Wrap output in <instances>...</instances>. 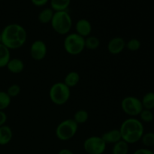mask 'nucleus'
Segmentation results:
<instances>
[{
	"instance_id": "obj_22",
	"label": "nucleus",
	"mask_w": 154,
	"mask_h": 154,
	"mask_svg": "<svg viewBox=\"0 0 154 154\" xmlns=\"http://www.w3.org/2000/svg\"><path fill=\"white\" fill-rule=\"evenodd\" d=\"M89 119V114L86 110L81 109L78 110L74 114L73 120H75V123L79 124H84Z\"/></svg>"
},
{
	"instance_id": "obj_29",
	"label": "nucleus",
	"mask_w": 154,
	"mask_h": 154,
	"mask_svg": "<svg viewBox=\"0 0 154 154\" xmlns=\"http://www.w3.org/2000/svg\"><path fill=\"white\" fill-rule=\"evenodd\" d=\"M50 0H31V2L37 7H42L47 5Z\"/></svg>"
},
{
	"instance_id": "obj_20",
	"label": "nucleus",
	"mask_w": 154,
	"mask_h": 154,
	"mask_svg": "<svg viewBox=\"0 0 154 154\" xmlns=\"http://www.w3.org/2000/svg\"><path fill=\"white\" fill-rule=\"evenodd\" d=\"M129 153V144L126 141H118L113 145L112 154H128Z\"/></svg>"
},
{
	"instance_id": "obj_12",
	"label": "nucleus",
	"mask_w": 154,
	"mask_h": 154,
	"mask_svg": "<svg viewBox=\"0 0 154 154\" xmlns=\"http://www.w3.org/2000/svg\"><path fill=\"white\" fill-rule=\"evenodd\" d=\"M101 137L103 139V141L106 143V144H114L122 140L120 130L117 129H114L108 131V132H105Z\"/></svg>"
},
{
	"instance_id": "obj_16",
	"label": "nucleus",
	"mask_w": 154,
	"mask_h": 154,
	"mask_svg": "<svg viewBox=\"0 0 154 154\" xmlns=\"http://www.w3.org/2000/svg\"><path fill=\"white\" fill-rule=\"evenodd\" d=\"M80 81V75L79 74L75 71H72V72H69L67 75H66L64 79V84L67 86L69 88L72 87H75L78 84Z\"/></svg>"
},
{
	"instance_id": "obj_26",
	"label": "nucleus",
	"mask_w": 154,
	"mask_h": 154,
	"mask_svg": "<svg viewBox=\"0 0 154 154\" xmlns=\"http://www.w3.org/2000/svg\"><path fill=\"white\" fill-rule=\"evenodd\" d=\"M141 43L137 38H132L126 42V48L130 51H137L141 48Z\"/></svg>"
},
{
	"instance_id": "obj_9",
	"label": "nucleus",
	"mask_w": 154,
	"mask_h": 154,
	"mask_svg": "<svg viewBox=\"0 0 154 154\" xmlns=\"http://www.w3.org/2000/svg\"><path fill=\"white\" fill-rule=\"evenodd\" d=\"M29 54L32 58L35 61H42L48 54V47L42 40H35L32 43L29 48Z\"/></svg>"
},
{
	"instance_id": "obj_14",
	"label": "nucleus",
	"mask_w": 154,
	"mask_h": 154,
	"mask_svg": "<svg viewBox=\"0 0 154 154\" xmlns=\"http://www.w3.org/2000/svg\"><path fill=\"white\" fill-rule=\"evenodd\" d=\"M13 138V132L11 128L8 125L0 126V145L5 146L8 144Z\"/></svg>"
},
{
	"instance_id": "obj_5",
	"label": "nucleus",
	"mask_w": 154,
	"mask_h": 154,
	"mask_svg": "<svg viewBox=\"0 0 154 154\" xmlns=\"http://www.w3.org/2000/svg\"><path fill=\"white\" fill-rule=\"evenodd\" d=\"M63 47L69 55H79L85 49V38L76 32L69 33L65 37Z\"/></svg>"
},
{
	"instance_id": "obj_32",
	"label": "nucleus",
	"mask_w": 154,
	"mask_h": 154,
	"mask_svg": "<svg viewBox=\"0 0 154 154\" xmlns=\"http://www.w3.org/2000/svg\"><path fill=\"white\" fill-rule=\"evenodd\" d=\"M2 43V38H1V33H0V44Z\"/></svg>"
},
{
	"instance_id": "obj_13",
	"label": "nucleus",
	"mask_w": 154,
	"mask_h": 154,
	"mask_svg": "<svg viewBox=\"0 0 154 154\" xmlns=\"http://www.w3.org/2000/svg\"><path fill=\"white\" fill-rule=\"evenodd\" d=\"M25 65L23 61L19 58H13L9 60L6 68L12 74H20L23 71Z\"/></svg>"
},
{
	"instance_id": "obj_10",
	"label": "nucleus",
	"mask_w": 154,
	"mask_h": 154,
	"mask_svg": "<svg viewBox=\"0 0 154 154\" xmlns=\"http://www.w3.org/2000/svg\"><path fill=\"white\" fill-rule=\"evenodd\" d=\"M126 48V42L121 37H114L108 42L107 48L108 52L112 55H118Z\"/></svg>"
},
{
	"instance_id": "obj_15",
	"label": "nucleus",
	"mask_w": 154,
	"mask_h": 154,
	"mask_svg": "<svg viewBox=\"0 0 154 154\" xmlns=\"http://www.w3.org/2000/svg\"><path fill=\"white\" fill-rule=\"evenodd\" d=\"M51 8L56 11H67L71 4V0H50Z\"/></svg>"
},
{
	"instance_id": "obj_11",
	"label": "nucleus",
	"mask_w": 154,
	"mask_h": 154,
	"mask_svg": "<svg viewBox=\"0 0 154 154\" xmlns=\"http://www.w3.org/2000/svg\"><path fill=\"white\" fill-rule=\"evenodd\" d=\"M92 27L91 23L90 21L87 19H80L78 20V22L75 24V31L77 34L81 35L83 38H87L90 35L92 32Z\"/></svg>"
},
{
	"instance_id": "obj_27",
	"label": "nucleus",
	"mask_w": 154,
	"mask_h": 154,
	"mask_svg": "<svg viewBox=\"0 0 154 154\" xmlns=\"http://www.w3.org/2000/svg\"><path fill=\"white\" fill-rule=\"evenodd\" d=\"M21 92V88L18 84H11V86H9L8 88L6 93H8L9 96L11 98H14L17 97V96H19V94Z\"/></svg>"
},
{
	"instance_id": "obj_21",
	"label": "nucleus",
	"mask_w": 154,
	"mask_h": 154,
	"mask_svg": "<svg viewBox=\"0 0 154 154\" xmlns=\"http://www.w3.org/2000/svg\"><path fill=\"white\" fill-rule=\"evenodd\" d=\"M100 46V40L96 36L90 35L85 38V48L94 51Z\"/></svg>"
},
{
	"instance_id": "obj_18",
	"label": "nucleus",
	"mask_w": 154,
	"mask_h": 154,
	"mask_svg": "<svg viewBox=\"0 0 154 154\" xmlns=\"http://www.w3.org/2000/svg\"><path fill=\"white\" fill-rule=\"evenodd\" d=\"M10 60V50L1 43L0 44V69L6 67Z\"/></svg>"
},
{
	"instance_id": "obj_31",
	"label": "nucleus",
	"mask_w": 154,
	"mask_h": 154,
	"mask_svg": "<svg viewBox=\"0 0 154 154\" xmlns=\"http://www.w3.org/2000/svg\"><path fill=\"white\" fill-rule=\"evenodd\" d=\"M58 154H74L73 152L71 150L67 148H64V149H62L59 151Z\"/></svg>"
},
{
	"instance_id": "obj_1",
	"label": "nucleus",
	"mask_w": 154,
	"mask_h": 154,
	"mask_svg": "<svg viewBox=\"0 0 154 154\" xmlns=\"http://www.w3.org/2000/svg\"><path fill=\"white\" fill-rule=\"evenodd\" d=\"M2 44L9 50L22 48L27 40V32L23 26L18 23H10L1 32Z\"/></svg>"
},
{
	"instance_id": "obj_6",
	"label": "nucleus",
	"mask_w": 154,
	"mask_h": 154,
	"mask_svg": "<svg viewBox=\"0 0 154 154\" xmlns=\"http://www.w3.org/2000/svg\"><path fill=\"white\" fill-rule=\"evenodd\" d=\"M78 130V124L73 119H66L57 125L55 135L59 140L63 141L72 139Z\"/></svg>"
},
{
	"instance_id": "obj_3",
	"label": "nucleus",
	"mask_w": 154,
	"mask_h": 154,
	"mask_svg": "<svg viewBox=\"0 0 154 154\" xmlns=\"http://www.w3.org/2000/svg\"><path fill=\"white\" fill-rule=\"evenodd\" d=\"M51 25L54 31L57 34L66 35L72 27V17L67 11L54 12Z\"/></svg>"
},
{
	"instance_id": "obj_7",
	"label": "nucleus",
	"mask_w": 154,
	"mask_h": 154,
	"mask_svg": "<svg viewBox=\"0 0 154 154\" xmlns=\"http://www.w3.org/2000/svg\"><path fill=\"white\" fill-rule=\"evenodd\" d=\"M120 105L123 112L130 117L139 116L140 113L144 109L141 101L138 98L132 96H128L123 98Z\"/></svg>"
},
{
	"instance_id": "obj_19",
	"label": "nucleus",
	"mask_w": 154,
	"mask_h": 154,
	"mask_svg": "<svg viewBox=\"0 0 154 154\" xmlns=\"http://www.w3.org/2000/svg\"><path fill=\"white\" fill-rule=\"evenodd\" d=\"M141 104L144 109L152 110L154 109V93L148 92L143 96L141 99Z\"/></svg>"
},
{
	"instance_id": "obj_17",
	"label": "nucleus",
	"mask_w": 154,
	"mask_h": 154,
	"mask_svg": "<svg viewBox=\"0 0 154 154\" xmlns=\"http://www.w3.org/2000/svg\"><path fill=\"white\" fill-rule=\"evenodd\" d=\"M54 14V11L51 8H47L41 11L40 13L38 14V19L39 22L42 24L51 23Z\"/></svg>"
},
{
	"instance_id": "obj_8",
	"label": "nucleus",
	"mask_w": 154,
	"mask_h": 154,
	"mask_svg": "<svg viewBox=\"0 0 154 154\" xmlns=\"http://www.w3.org/2000/svg\"><path fill=\"white\" fill-rule=\"evenodd\" d=\"M107 144L101 136L93 135L87 138L84 142V149L87 154H103Z\"/></svg>"
},
{
	"instance_id": "obj_28",
	"label": "nucleus",
	"mask_w": 154,
	"mask_h": 154,
	"mask_svg": "<svg viewBox=\"0 0 154 154\" xmlns=\"http://www.w3.org/2000/svg\"><path fill=\"white\" fill-rule=\"evenodd\" d=\"M133 154H154L153 150L148 148H139L135 150Z\"/></svg>"
},
{
	"instance_id": "obj_2",
	"label": "nucleus",
	"mask_w": 154,
	"mask_h": 154,
	"mask_svg": "<svg viewBox=\"0 0 154 154\" xmlns=\"http://www.w3.org/2000/svg\"><path fill=\"white\" fill-rule=\"evenodd\" d=\"M122 140L132 144L141 141L144 133L142 122L135 117H129L121 123L119 129Z\"/></svg>"
},
{
	"instance_id": "obj_23",
	"label": "nucleus",
	"mask_w": 154,
	"mask_h": 154,
	"mask_svg": "<svg viewBox=\"0 0 154 154\" xmlns=\"http://www.w3.org/2000/svg\"><path fill=\"white\" fill-rule=\"evenodd\" d=\"M11 98L5 91H0V111H4L9 107Z\"/></svg>"
},
{
	"instance_id": "obj_25",
	"label": "nucleus",
	"mask_w": 154,
	"mask_h": 154,
	"mask_svg": "<svg viewBox=\"0 0 154 154\" xmlns=\"http://www.w3.org/2000/svg\"><path fill=\"white\" fill-rule=\"evenodd\" d=\"M141 122L144 123H151L154 119V115L152 111L147 109H143L139 114Z\"/></svg>"
},
{
	"instance_id": "obj_30",
	"label": "nucleus",
	"mask_w": 154,
	"mask_h": 154,
	"mask_svg": "<svg viewBox=\"0 0 154 154\" xmlns=\"http://www.w3.org/2000/svg\"><path fill=\"white\" fill-rule=\"evenodd\" d=\"M7 115L5 113L4 111H0V126L5 125L6 121H7Z\"/></svg>"
},
{
	"instance_id": "obj_24",
	"label": "nucleus",
	"mask_w": 154,
	"mask_h": 154,
	"mask_svg": "<svg viewBox=\"0 0 154 154\" xmlns=\"http://www.w3.org/2000/svg\"><path fill=\"white\" fill-rule=\"evenodd\" d=\"M143 145L147 147H154V132L144 133L141 139Z\"/></svg>"
},
{
	"instance_id": "obj_4",
	"label": "nucleus",
	"mask_w": 154,
	"mask_h": 154,
	"mask_svg": "<svg viewBox=\"0 0 154 154\" xmlns=\"http://www.w3.org/2000/svg\"><path fill=\"white\" fill-rule=\"evenodd\" d=\"M71 90L63 82H57L53 84L49 90V97L56 105H63L69 100Z\"/></svg>"
},
{
	"instance_id": "obj_33",
	"label": "nucleus",
	"mask_w": 154,
	"mask_h": 154,
	"mask_svg": "<svg viewBox=\"0 0 154 154\" xmlns=\"http://www.w3.org/2000/svg\"><path fill=\"white\" fill-rule=\"evenodd\" d=\"M153 152L154 153V147H153Z\"/></svg>"
}]
</instances>
